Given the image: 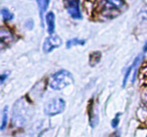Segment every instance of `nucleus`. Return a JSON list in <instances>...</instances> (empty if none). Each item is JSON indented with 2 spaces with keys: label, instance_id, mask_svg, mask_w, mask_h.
Masks as SVG:
<instances>
[{
  "label": "nucleus",
  "instance_id": "1",
  "mask_svg": "<svg viewBox=\"0 0 147 137\" xmlns=\"http://www.w3.org/2000/svg\"><path fill=\"white\" fill-rule=\"evenodd\" d=\"M125 7L123 0H98L97 9L104 18L111 19L118 16Z\"/></svg>",
  "mask_w": 147,
  "mask_h": 137
},
{
  "label": "nucleus",
  "instance_id": "2",
  "mask_svg": "<svg viewBox=\"0 0 147 137\" xmlns=\"http://www.w3.org/2000/svg\"><path fill=\"white\" fill-rule=\"evenodd\" d=\"M74 83V77L71 73L65 69L53 73L49 79V87L53 90H61Z\"/></svg>",
  "mask_w": 147,
  "mask_h": 137
},
{
  "label": "nucleus",
  "instance_id": "3",
  "mask_svg": "<svg viewBox=\"0 0 147 137\" xmlns=\"http://www.w3.org/2000/svg\"><path fill=\"white\" fill-rule=\"evenodd\" d=\"M65 102L61 98H53L45 105V113L49 116H55L65 110Z\"/></svg>",
  "mask_w": 147,
  "mask_h": 137
},
{
  "label": "nucleus",
  "instance_id": "4",
  "mask_svg": "<svg viewBox=\"0 0 147 137\" xmlns=\"http://www.w3.org/2000/svg\"><path fill=\"white\" fill-rule=\"evenodd\" d=\"M65 9L69 16L74 19H82V13L80 9V0H63Z\"/></svg>",
  "mask_w": 147,
  "mask_h": 137
},
{
  "label": "nucleus",
  "instance_id": "5",
  "mask_svg": "<svg viewBox=\"0 0 147 137\" xmlns=\"http://www.w3.org/2000/svg\"><path fill=\"white\" fill-rule=\"evenodd\" d=\"M61 45V39L59 38V36L57 35H51L49 36L43 42V52L45 53H49L53 50V49L57 48Z\"/></svg>",
  "mask_w": 147,
  "mask_h": 137
},
{
  "label": "nucleus",
  "instance_id": "6",
  "mask_svg": "<svg viewBox=\"0 0 147 137\" xmlns=\"http://www.w3.org/2000/svg\"><path fill=\"white\" fill-rule=\"evenodd\" d=\"M55 16L53 11L47 12V15H45V22H47V32L51 35H53V32H55Z\"/></svg>",
  "mask_w": 147,
  "mask_h": 137
},
{
  "label": "nucleus",
  "instance_id": "7",
  "mask_svg": "<svg viewBox=\"0 0 147 137\" xmlns=\"http://www.w3.org/2000/svg\"><path fill=\"white\" fill-rule=\"evenodd\" d=\"M0 39H1V43L2 44H4V43L8 44V43H10L12 41L13 35L11 34V32L8 29L2 27V28L0 29Z\"/></svg>",
  "mask_w": 147,
  "mask_h": 137
},
{
  "label": "nucleus",
  "instance_id": "8",
  "mask_svg": "<svg viewBox=\"0 0 147 137\" xmlns=\"http://www.w3.org/2000/svg\"><path fill=\"white\" fill-rule=\"evenodd\" d=\"M49 4V0H38V8H39V17H40L41 25H43V14L47 11Z\"/></svg>",
  "mask_w": 147,
  "mask_h": 137
},
{
  "label": "nucleus",
  "instance_id": "9",
  "mask_svg": "<svg viewBox=\"0 0 147 137\" xmlns=\"http://www.w3.org/2000/svg\"><path fill=\"white\" fill-rule=\"evenodd\" d=\"M7 123H8V107H4L2 110V118H1V125H0V129L4 130L6 127Z\"/></svg>",
  "mask_w": 147,
  "mask_h": 137
},
{
  "label": "nucleus",
  "instance_id": "10",
  "mask_svg": "<svg viewBox=\"0 0 147 137\" xmlns=\"http://www.w3.org/2000/svg\"><path fill=\"white\" fill-rule=\"evenodd\" d=\"M86 43V41L83 40V39H79V38H73L69 39L67 41V48H71L73 46H78V45H84Z\"/></svg>",
  "mask_w": 147,
  "mask_h": 137
},
{
  "label": "nucleus",
  "instance_id": "11",
  "mask_svg": "<svg viewBox=\"0 0 147 137\" xmlns=\"http://www.w3.org/2000/svg\"><path fill=\"white\" fill-rule=\"evenodd\" d=\"M1 16H2L4 21H11L13 19V14L10 10H8L7 8H2L1 9Z\"/></svg>",
  "mask_w": 147,
  "mask_h": 137
},
{
  "label": "nucleus",
  "instance_id": "12",
  "mask_svg": "<svg viewBox=\"0 0 147 137\" xmlns=\"http://www.w3.org/2000/svg\"><path fill=\"white\" fill-rule=\"evenodd\" d=\"M101 59V53L100 52H93L90 55V65L91 66H95L97 63L100 61Z\"/></svg>",
  "mask_w": 147,
  "mask_h": 137
},
{
  "label": "nucleus",
  "instance_id": "13",
  "mask_svg": "<svg viewBox=\"0 0 147 137\" xmlns=\"http://www.w3.org/2000/svg\"><path fill=\"white\" fill-rule=\"evenodd\" d=\"M119 121H120V113H117L116 116L112 119L111 126H112L113 128H117V126H118V124H119Z\"/></svg>",
  "mask_w": 147,
  "mask_h": 137
},
{
  "label": "nucleus",
  "instance_id": "14",
  "mask_svg": "<svg viewBox=\"0 0 147 137\" xmlns=\"http://www.w3.org/2000/svg\"><path fill=\"white\" fill-rule=\"evenodd\" d=\"M139 18H140L141 20H146L147 19V7L144 8L140 13H139Z\"/></svg>",
  "mask_w": 147,
  "mask_h": 137
},
{
  "label": "nucleus",
  "instance_id": "15",
  "mask_svg": "<svg viewBox=\"0 0 147 137\" xmlns=\"http://www.w3.org/2000/svg\"><path fill=\"white\" fill-rule=\"evenodd\" d=\"M8 74L9 73L8 72H6V73H3V74H1V76H0V82L1 83H3L5 81V79L8 77Z\"/></svg>",
  "mask_w": 147,
  "mask_h": 137
},
{
  "label": "nucleus",
  "instance_id": "16",
  "mask_svg": "<svg viewBox=\"0 0 147 137\" xmlns=\"http://www.w3.org/2000/svg\"><path fill=\"white\" fill-rule=\"evenodd\" d=\"M25 25H26V27H28V29H31L33 27V21H31V20L27 21Z\"/></svg>",
  "mask_w": 147,
  "mask_h": 137
},
{
  "label": "nucleus",
  "instance_id": "17",
  "mask_svg": "<svg viewBox=\"0 0 147 137\" xmlns=\"http://www.w3.org/2000/svg\"><path fill=\"white\" fill-rule=\"evenodd\" d=\"M143 51H144V52H146V51H147V41L145 42L144 46H143Z\"/></svg>",
  "mask_w": 147,
  "mask_h": 137
},
{
  "label": "nucleus",
  "instance_id": "18",
  "mask_svg": "<svg viewBox=\"0 0 147 137\" xmlns=\"http://www.w3.org/2000/svg\"><path fill=\"white\" fill-rule=\"evenodd\" d=\"M112 137H120V133H119V132H116L114 135H113Z\"/></svg>",
  "mask_w": 147,
  "mask_h": 137
}]
</instances>
